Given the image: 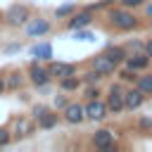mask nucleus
I'll return each instance as SVG.
<instances>
[{"label": "nucleus", "mask_w": 152, "mask_h": 152, "mask_svg": "<svg viewBox=\"0 0 152 152\" xmlns=\"http://www.w3.org/2000/svg\"><path fill=\"white\" fill-rule=\"evenodd\" d=\"M76 10H78V7H76L74 2H64V5H59V7L55 10V19H69Z\"/></svg>", "instance_id": "412c9836"}, {"label": "nucleus", "mask_w": 152, "mask_h": 152, "mask_svg": "<svg viewBox=\"0 0 152 152\" xmlns=\"http://www.w3.org/2000/svg\"><path fill=\"white\" fill-rule=\"evenodd\" d=\"M36 128H38V124H36V119H33L31 114H28V116H17V119L12 121V133H14L17 138L33 135Z\"/></svg>", "instance_id": "6e6552de"}, {"label": "nucleus", "mask_w": 152, "mask_h": 152, "mask_svg": "<svg viewBox=\"0 0 152 152\" xmlns=\"http://www.w3.org/2000/svg\"><path fill=\"white\" fill-rule=\"evenodd\" d=\"M119 78L124 81V83H135L138 81V71H133V69H119Z\"/></svg>", "instance_id": "b1692460"}, {"label": "nucleus", "mask_w": 152, "mask_h": 152, "mask_svg": "<svg viewBox=\"0 0 152 152\" xmlns=\"http://www.w3.org/2000/svg\"><path fill=\"white\" fill-rule=\"evenodd\" d=\"M107 114H109V107H107L104 100L95 97V100L86 102V119H90V121H104Z\"/></svg>", "instance_id": "1a4fd4ad"}, {"label": "nucleus", "mask_w": 152, "mask_h": 152, "mask_svg": "<svg viewBox=\"0 0 152 152\" xmlns=\"http://www.w3.org/2000/svg\"><path fill=\"white\" fill-rule=\"evenodd\" d=\"M104 52H107L114 62H119V64H124V62H126V57H128L126 45H107V48H104Z\"/></svg>", "instance_id": "dca6fc26"}, {"label": "nucleus", "mask_w": 152, "mask_h": 152, "mask_svg": "<svg viewBox=\"0 0 152 152\" xmlns=\"http://www.w3.org/2000/svg\"><path fill=\"white\" fill-rule=\"evenodd\" d=\"M93 24V12L88 10V7H83V10H76L69 19H66V28L74 33V31H78V28H88Z\"/></svg>", "instance_id": "0eeeda50"}, {"label": "nucleus", "mask_w": 152, "mask_h": 152, "mask_svg": "<svg viewBox=\"0 0 152 152\" xmlns=\"http://www.w3.org/2000/svg\"><path fill=\"white\" fill-rule=\"evenodd\" d=\"M124 64H126L128 69H133V71H138V74H140V71H145V69L152 64V57H150L145 50H142V52H131V55L126 57V62H124Z\"/></svg>", "instance_id": "ddd939ff"}, {"label": "nucleus", "mask_w": 152, "mask_h": 152, "mask_svg": "<svg viewBox=\"0 0 152 152\" xmlns=\"http://www.w3.org/2000/svg\"><path fill=\"white\" fill-rule=\"evenodd\" d=\"M124 93H126V88H124V81H121V78L109 86V93H107V97H104V102H107V107H109V114H121V112L126 109Z\"/></svg>", "instance_id": "20e7f679"}, {"label": "nucleus", "mask_w": 152, "mask_h": 152, "mask_svg": "<svg viewBox=\"0 0 152 152\" xmlns=\"http://www.w3.org/2000/svg\"><path fill=\"white\" fill-rule=\"evenodd\" d=\"M90 66H93V69H97L102 76H112V74H116V71H119V66H121V64H119V62H114V59L102 50L100 55H95V57L90 59Z\"/></svg>", "instance_id": "39448f33"}, {"label": "nucleus", "mask_w": 152, "mask_h": 152, "mask_svg": "<svg viewBox=\"0 0 152 152\" xmlns=\"http://www.w3.org/2000/svg\"><path fill=\"white\" fill-rule=\"evenodd\" d=\"M5 81H7V90H19V88L24 86L26 76H24L21 71H12V74H10V78H5Z\"/></svg>", "instance_id": "aec40b11"}, {"label": "nucleus", "mask_w": 152, "mask_h": 152, "mask_svg": "<svg viewBox=\"0 0 152 152\" xmlns=\"http://www.w3.org/2000/svg\"><path fill=\"white\" fill-rule=\"evenodd\" d=\"M124 100H126V109H138V107H142V102H145V93L133 83L131 88H126V93H124Z\"/></svg>", "instance_id": "4468645a"}, {"label": "nucleus", "mask_w": 152, "mask_h": 152, "mask_svg": "<svg viewBox=\"0 0 152 152\" xmlns=\"http://www.w3.org/2000/svg\"><path fill=\"white\" fill-rule=\"evenodd\" d=\"M62 116H64L66 124L78 126L81 121H86V104H81V102H69V104L62 109Z\"/></svg>", "instance_id": "9b49d317"}, {"label": "nucleus", "mask_w": 152, "mask_h": 152, "mask_svg": "<svg viewBox=\"0 0 152 152\" xmlns=\"http://www.w3.org/2000/svg\"><path fill=\"white\" fill-rule=\"evenodd\" d=\"M66 104H69V100H66L64 90H59V95H55V107H57V109H64Z\"/></svg>", "instance_id": "c756f323"}, {"label": "nucleus", "mask_w": 152, "mask_h": 152, "mask_svg": "<svg viewBox=\"0 0 152 152\" xmlns=\"http://www.w3.org/2000/svg\"><path fill=\"white\" fill-rule=\"evenodd\" d=\"M57 83H59V90H64V93H74V90H78V88H81V83H83V78H78V76L74 74V76H66V78H59Z\"/></svg>", "instance_id": "f3484780"}, {"label": "nucleus", "mask_w": 152, "mask_h": 152, "mask_svg": "<svg viewBox=\"0 0 152 152\" xmlns=\"http://www.w3.org/2000/svg\"><path fill=\"white\" fill-rule=\"evenodd\" d=\"M107 24L114 28V31H135L138 26H140V17L133 12V10H128V7H124V5H112L109 10H107Z\"/></svg>", "instance_id": "f257e3e1"}, {"label": "nucleus", "mask_w": 152, "mask_h": 152, "mask_svg": "<svg viewBox=\"0 0 152 152\" xmlns=\"http://www.w3.org/2000/svg\"><path fill=\"white\" fill-rule=\"evenodd\" d=\"M138 126L147 131V128H152V119H150V116H140V119H138Z\"/></svg>", "instance_id": "2f4dec72"}, {"label": "nucleus", "mask_w": 152, "mask_h": 152, "mask_svg": "<svg viewBox=\"0 0 152 152\" xmlns=\"http://www.w3.org/2000/svg\"><path fill=\"white\" fill-rule=\"evenodd\" d=\"M145 52H147V55H150V57H152V38H150V40H147V43H145Z\"/></svg>", "instance_id": "72a5a7b5"}, {"label": "nucleus", "mask_w": 152, "mask_h": 152, "mask_svg": "<svg viewBox=\"0 0 152 152\" xmlns=\"http://www.w3.org/2000/svg\"><path fill=\"white\" fill-rule=\"evenodd\" d=\"M48 69H50V74H52L55 81L76 74V64H71V62H59V59H50V62H48Z\"/></svg>", "instance_id": "f8f14e48"}, {"label": "nucleus", "mask_w": 152, "mask_h": 152, "mask_svg": "<svg viewBox=\"0 0 152 152\" xmlns=\"http://www.w3.org/2000/svg\"><path fill=\"white\" fill-rule=\"evenodd\" d=\"M126 50H128V55H131V52H142V50H145V43L131 40V43H126Z\"/></svg>", "instance_id": "cd10ccee"}, {"label": "nucleus", "mask_w": 152, "mask_h": 152, "mask_svg": "<svg viewBox=\"0 0 152 152\" xmlns=\"http://www.w3.org/2000/svg\"><path fill=\"white\" fill-rule=\"evenodd\" d=\"M10 140H12V131H10V128H5V126H0V147L10 145Z\"/></svg>", "instance_id": "a878e982"}, {"label": "nucleus", "mask_w": 152, "mask_h": 152, "mask_svg": "<svg viewBox=\"0 0 152 152\" xmlns=\"http://www.w3.org/2000/svg\"><path fill=\"white\" fill-rule=\"evenodd\" d=\"M59 124V114L52 109V112H48L43 119H38V128H43V131H48V128H55Z\"/></svg>", "instance_id": "6ab92c4d"}, {"label": "nucleus", "mask_w": 152, "mask_h": 152, "mask_svg": "<svg viewBox=\"0 0 152 152\" xmlns=\"http://www.w3.org/2000/svg\"><path fill=\"white\" fill-rule=\"evenodd\" d=\"M28 81H31L36 88H45V86H50V81H55V78H52L50 69H48V62L31 59V64H28Z\"/></svg>", "instance_id": "7ed1b4c3"}, {"label": "nucleus", "mask_w": 152, "mask_h": 152, "mask_svg": "<svg viewBox=\"0 0 152 152\" xmlns=\"http://www.w3.org/2000/svg\"><path fill=\"white\" fill-rule=\"evenodd\" d=\"M24 31H26L28 38H40V36H45V33L52 31V21H48V19H43V17H31V19L26 21Z\"/></svg>", "instance_id": "423d86ee"}, {"label": "nucleus", "mask_w": 152, "mask_h": 152, "mask_svg": "<svg viewBox=\"0 0 152 152\" xmlns=\"http://www.w3.org/2000/svg\"><path fill=\"white\" fill-rule=\"evenodd\" d=\"M31 19V10L28 5H21V2H14L5 10V24L12 26V28H21L26 26V21Z\"/></svg>", "instance_id": "f03ea898"}, {"label": "nucleus", "mask_w": 152, "mask_h": 152, "mask_svg": "<svg viewBox=\"0 0 152 152\" xmlns=\"http://www.w3.org/2000/svg\"><path fill=\"white\" fill-rule=\"evenodd\" d=\"M5 90H7V81L0 76V93H5Z\"/></svg>", "instance_id": "c9c22d12"}, {"label": "nucleus", "mask_w": 152, "mask_h": 152, "mask_svg": "<svg viewBox=\"0 0 152 152\" xmlns=\"http://www.w3.org/2000/svg\"><path fill=\"white\" fill-rule=\"evenodd\" d=\"M17 50H19V45H7V48H5L7 55H10V52H17Z\"/></svg>", "instance_id": "f704fd0d"}, {"label": "nucleus", "mask_w": 152, "mask_h": 152, "mask_svg": "<svg viewBox=\"0 0 152 152\" xmlns=\"http://www.w3.org/2000/svg\"><path fill=\"white\" fill-rule=\"evenodd\" d=\"M119 5H124V7H128V10H138V7H142L147 0H116Z\"/></svg>", "instance_id": "bb28decb"}, {"label": "nucleus", "mask_w": 152, "mask_h": 152, "mask_svg": "<svg viewBox=\"0 0 152 152\" xmlns=\"http://www.w3.org/2000/svg\"><path fill=\"white\" fill-rule=\"evenodd\" d=\"M86 97H88V100L100 97V88H97V86H86Z\"/></svg>", "instance_id": "7c9ffc66"}, {"label": "nucleus", "mask_w": 152, "mask_h": 152, "mask_svg": "<svg viewBox=\"0 0 152 152\" xmlns=\"http://www.w3.org/2000/svg\"><path fill=\"white\" fill-rule=\"evenodd\" d=\"M100 81H102V74H100L97 69H90V71L83 76V83H86V86H97Z\"/></svg>", "instance_id": "5701e85b"}, {"label": "nucleus", "mask_w": 152, "mask_h": 152, "mask_svg": "<svg viewBox=\"0 0 152 152\" xmlns=\"http://www.w3.org/2000/svg\"><path fill=\"white\" fill-rule=\"evenodd\" d=\"M135 86L145 93V95H152V71H140L138 74V81H135Z\"/></svg>", "instance_id": "a211bd4d"}, {"label": "nucleus", "mask_w": 152, "mask_h": 152, "mask_svg": "<svg viewBox=\"0 0 152 152\" xmlns=\"http://www.w3.org/2000/svg\"><path fill=\"white\" fill-rule=\"evenodd\" d=\"M90 140H93V147L100 150V152L114 150V147H116V142H114V131H109V128H97V131L93 133Z\"/></svg>", "instance_id": "9d476101"}, {"label": "nucleus", "mask_w": 152, "mask_h": 152, "mask_svg": "<svg viewBox=\"0 0 152 152\" xmlns=\"http://www.w3.org/2000/svg\"><path fill=\"white\" fill-rule=\"evenodd\" d=\"M142 14H145L147 19H152V0H147V2L142 5Z\"/></svg>", "instance_id": "473e14b6"}, {"label": "nucleus", "mask_w": 152, "mask_h": 152, "mask_svg": "<svg viewBox=\"0 0 152 152\" xmlns=\"http://www.w3.org/2000/svg\"><path fill=\"white\" fill-rule=\"evenodd\" d=\"M28 52H31L33 59H40V62H50V59H52V45H50V43H38V45H33Z\"/></svg>", "instance_id": "2eb2a0df"}, {"label": "nucleus", "mask_w": 152, "mask_h": 152, "mask_svg": "<svg viewBox=\"0 0 152 152\" xmlns=\"http://www.w3.org/2000/svg\"><path fill=\"white\" fill-rule=\"evenodd\" d=\"M48 112H52V107H48L45 102H38V104H33V107H31V116L36 119V124H38V119H43Z\"/></svg>", "instance_id": "4be33fe9"}, {"label": "nucleus", "mask_w": 152, "mask_h": 152, "mask_svg": "<svg viewBox=\"0 0 152 152\" xmlns=\"http://www.w3.org/2000/svg\"><path fill=\"white\" fill-rule=\"evenodd\" d=\"M109 7H112V0H100V2L88 5V10H90V12H97V10H109Z\"/></svg>", "instance_id": "c85d7f7f"}, {"label": "nucleus", "mask_w": 152, "mask_h": 152, "mask_svg": "<svg viewBox=\"0 0 152 152\" xmlns=\"http://www.w3.org/2000/svg\"><path fill=\"white\" fill-rule=\"evenodd\" d=\"M95 36H93V31L90 28H78V31H74V40H93Z\"/></svg>", "instance_id": "393cba45"}]
</instances>
